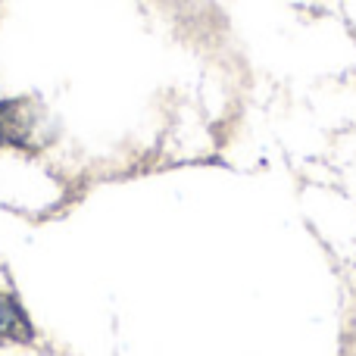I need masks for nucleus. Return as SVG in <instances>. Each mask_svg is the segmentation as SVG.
<instances>
[{
  "label": "nucleus",
  "mask_w": 356,
  "mask_h": 356,
  "mask_svg": "<svg viewBox=\"0 0 356 356\" xmlns=\"http://www.w3.org/2000/svg\"><path fill=\"white\" fill-rule=\"evenodd\" d=\"M35 338L31 332V322L29 316L22 313L13 297H3L0 294V347L3 344H25V341Z\"/></svg>",
  "instance_id": "f03ea898"
},
{
  "label": "nucleus",
  "mask_w": 356,
  "mask_h": 356,
  "mask_svg": "<svg viewBox=\"0 0 356 356\" xmlns=\"http://www.w3.org/2000/svg\"><path fill=\"white\" fill-rule=\"evenodd\" d=\"M47 141L50 135L44 131V113L35 100L13 97L0 104V147L38 154Z\"/></svg>",
  "instance_id": "f257e3e1"
}]
</instances>
